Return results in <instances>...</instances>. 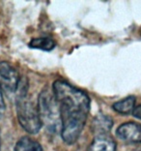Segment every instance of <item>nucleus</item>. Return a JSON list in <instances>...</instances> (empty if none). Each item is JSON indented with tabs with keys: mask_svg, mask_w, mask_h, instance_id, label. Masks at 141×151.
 <instances>
[{
	"mask_svg": "<svg viewBox=\"0 0 141 151\" xmlns=\"http://www.w3.org/2000/svg\"><path fill=\"white\" fill-rule=\"evenodd\" d=\"M135 151H141V146H140V147H138V148H136Z\"/></svg>",
	"mask_w": 141,
	"mask_h": 151,
	"instance_id": "14",
	"label": "nucleus"
},
{
	"mask_svg": "<svg viewBox=\"0 0 141 151\" xmlns=\"http://www.w3.org/2000/svg\"><path fill=\"white\" fill-rule=\"evenodd\" d=\"M52 93L60 106L61 115H85L90 109L89 96L69 82L58 80L52 84Z\"/></svg>",
	"mask_w": 141,
	"mask_h": 151,
	"instance_id": "1",
	"label": "nucleus"
},
{
	"mask_svg": "<svg viewBox=\"0 0 141 151\" xmlns=\"http://www.w3.org/2000/svg\"><path fill=\"white\" fill-rule=\"evenodd\" d=\"M28 82L25 78H21L19 81V87L16 89V116L20 126L31 135L39 133L43 126L41 121L38 106L27 95Z\"/></svg>",
	"mask_w": 141,
	"mask_h": 151,
	"instance_id": "2",
	"label": "nucleus"
},
{
	"mask_svg": "<svg viewBox=\"0 0 141 151\" xmlns=\"http://www.w3.org/2000/svg\"><path fill=\"white\" fill-rule=\"evenodd\" d=\"M89 151H116V143L110 136H96L92 142Z\"/></svg>",
	"mask_w": 141,
	"mask_h": 151,
	"instance_id": "7",
	"label": "nucleus"
},
{
	"mask_svg": "<svg viewBox=\"0 0 141 151\" xmlns=\"http://www.w3.org/2000/svg\"><path fill=\"white\" fill-rule=\"evenodd\" d=\"M38 111L41 121L47 132L51 134L61 132V109L52 91L44 89L41 92L38 99Z\"/></svg>",
	"mask_w": 141,
	"mask_h": 151,
	"instance_id": "3",
	"label": "nucleus"
},
{
	"mask_svg": "<svg viewBox=\"0 0 141 151\" xmlns=\"http://www.w3.org/2000/svg\"><path fill=\"white\" fill-rule=\"evenodd\" d=\"M135 101L136 99L135 96H129L114 103L112 105V109L120 114H130L135 108Z\"/></svg>",
	"mask_w": 141,
	"mask_h": 151,
	"instance_id": "9",
	"label": "nucleus"
},
{
	"mask_svg": "<svg viewBox=\"0 0 141 151\" xmlns=\"http://www.w3.org/2000/svg\"><path fill=\"white\" fill-rule=\"evenodd\" d=\"M20 78L18 70L7 61L0 62V85L6 91L15 93L19 87Z\"/></svg>",
	"mask_w": 141,
	"mask_h": 151,
	"instance_id": "5",
	"label": "nucleus"
},
{
	"mask_svg": "<svg viewBox=\"0 0 141 151\" xmlns=\"http://www.w3.org/2000/svg\"><path fill=\"white\" fill-rule=\"evenodd\" d=\"M29 47L32 49H38L46 51L52 50L55 47V42L49 37H38L30 41Z\"/></svg>",
	"mask_w": 141,
	"mask_h": 151,
	"instance_id": "11",
	"label": "nucleus"
},
{
	"mask_svg": "<svg viewBox=\"0 0 141 151\" xmlns=\"http://www.w3.org/2000/svg\"><path fill=\"white\" fill-rule=\"evenodd\" d=\"M5 111H6V106H5L4 99H3V95H2V88H1V85H0V118H2L3 116H4Z\"/></svg>",
	"mask_w": 141,
	"mask_h": 151,
	"instance_id": "12",
	"label": "nucleus"
},
{
	"mask_svg": "<svg viewBox=\"0 0 141 151\" xmlns=\"http://www.w3.org/2000/svg\"><path fill=\"white\" fill-rule=\"evenodd\" d=\"M113 126V120L110 116L105 114H98L93 119L92 129L96 136L107 135Z\"/></svg>",
	"mask_w": 141,
	"mask_h": 151,
	"instance_id": "8",
	"label": "nucleus"
},
{
	"mask_svg": "<svg viewBox=\"0 0 141 151\" xmlns=\"http://www.w3.org/2000/svg\"><path fill=\"white\" fill-rule=\"evenodd\" d=\"M132 113L135 118L141 120V104L137 106V107H135Z\"/></svg>",
	"mask_w": 141,
	"mask_h": 151,
	"instance_id": "13",
	"label": "nucleus"
},
{
	"mask_svg": "<svg viewBox=\"0 0 141 151\" xmlns=\"http://www.w3.org/2000/svg\"><path fill=\"white\" fill-rule=\"evenodd\" d=\"M140 36H141V28H140Z\"/></svg>",
	"mask_w": 141,
	"mask_h": 151,
	"instance_id": "15",
	"label": "nucleus"
},
{
	"mask_svg": "<svg viewBox=\"0 0 141 151\" xmlns=\"http://www.w3.org/2000/svg\"><path fill=\"white\" fill-rule=\"evenodd\" d=\"M61 137L67 145H74L80 137L87 116L84 115H61Z\"/></svg>",
	"mask_w": 141,
	"mask_h": 151,
	"instance_id": "4",
	"label": "nucleus"
},
{
	"mask_svg": "<svg viewBox=\"0 0 141 151\" xmlns=\"http://www.w3.org/2000/svg\"><path fill=\"white\" fill-rule=\"evenodd\" d=\"M116 136L125 142L141 143V124L132 121L123 123L117 128Z\"/></svg>",
	"mask_w": 141,
	"mask_h": 151,
	"instance_id": "6",
	"label": "nucleus"
},
{
	"mask_svg": "<svg viewBox=\"0 0 141 151\" xmlns=\"http://www.w3.org/2000/svg\"><path fill=\"white\" fill-rule=\"evenodd\" d=\"M14 151H43V148L37 140L29 137H22L16 143Z\"/></svg>",
	"mask_w": 141,
	"mask_h": 151,
	"instance_id": "10",
	"label": "nucleus"
}]
</instances>
